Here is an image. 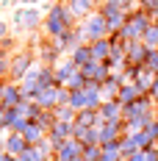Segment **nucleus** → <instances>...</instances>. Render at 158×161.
Returning <instances> with one entry per match:
<instances>
[{
  "label": "nucleus",
  "instance_id": "obj_1",
  "mask_svg": "<svg viewBox=\"0 0 158 161\" xmlns=\"http://www.w3.org/2000/svg\"><path fill=\"white\" fill-rule=\"evenodd\" d=\"M89 6H92V0H75V8H78V11H86Z\"/></svg>",
  "mask_w": 158,
  "mask_h": 161
},
{
  "label": "nucleus",
  "instance_id": "obj_2",
  "mask_svg": "<svg viewBox=\"0 0 158 161\" xmlns=\"http://www.w3.org/2000/svg\"><path fill=\"white\" fill-rule=\"evenodd\" d=\"M0 36H6V22H0Z\"/></svg>",
  "mask_w": 158,
  "mask_h": 161
}]
</instances>
